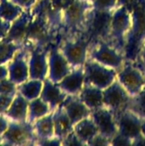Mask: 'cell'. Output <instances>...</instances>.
Listing matches in <instances>:
<instances>
[{"mask_svg": "<svg viewBox=\"0 0 145 146\" xmlns=\"http://www.w3.org/2000/svg\"><path fill=\"white\" fill-rule=\"evenodd\" d=\"M62 145H84V144L79 139V138L73 130L62 139Z\"/></svg>", "mask_w": 145, "mask_h": 146, "instance_id": "obj_35", "label": "cell"}, {"mask_svg": "<svg viewBox=\"0 0 145 146\" xmlns=\"http://www.w3.org/2000/svg\"><path fill=\"white\" fill-rule=\"evenodd\" d=\"M93 9L91 0H76L65 9L62 12V37L85 33Z\"/></svg>", "mask_w": 145, "mask_h": 146, "instance_id": "obj_2", "label": "cell"}, {"mask_svg": "<svg viewBox=\"0 0 145 146\" xmlns=\"http://www.w3.org/2000/svg\"><path fill=\"white\" fill-rule=\"evenodd\" d=\"M117 81L133 98L145 88L144 74L142 67L137 62L126 61L117 72Z\"/></svg>", "mask_w": 145, "mask_h": 146, "instance_id": "obj_7", "label": "cell"}, {"mask_svg": "<svg viewBox=\"0 0 145 146\" xmlns=\"http://www.w3.org/2000/svg\"><path fill=\"white\" fill-rule=\"evenodd\" d=\"M61 106L67 113L73 125L91 115V110L78 96H68Z\"/></svg>", "mask_w": 145, "mask_h": 146, "instance_id": "obj_19", "label": "cell"}, {"mask_svg": "<svg viewBox=\"0 0 145 146\" xmlns=\"http://www.w3.org/2000/svg\"><path fill=\"white\" fill-rule=\"evenodd\" d=\"M67 97L68 95L57 83H54L47 78L44 80L40 98L50 106L52 112L62 104Z\"/></svg>", "mask_w": 145, "mask_h": 146, "instance_id": "obj_20", "label": "cell"}, {"mask_svg": "<svg viewBox=\"0 0 145 146\" xmlns=\"http://www.w3.org/2000/svg\"><path fill=\"white\" fill-rule=\"evenodd\" d=\"M91 41L84 34L63 36L58 42V47L72 68H82L89 57Z\"/></svg>", "mask_w": 145, "mask_h": 146, "instance_id": "obj_4", "label": "cell"}, {"mask_svg": "<svg viewBox=\"0 0 145 146\" xmlns=\"http://www.w3.org/2000/svg\"><path fill=\"white\" fill-rule=\"evenodd\" d=\"M88 58L108 68H113L117 72L127 61L125 53L109 41L91 43Z\"/></svg>", "mask_w": 145, "mask_h": 146, "instance_id": "obj_5", "label": "cell"}, {"mask_svg": "<svg viewBox=\"0 0 145 146\" xmlns=\"http://www.w3.org/2000/svg\"><path fill=\"white\" fill-rule=\"evenodd\" d=\"M0 145H3V139H2V137H0Z\"/></svg>", "mask_w": 145, "mask_h": 146, "instance_id": "obj_45", "label": "cell"}, {"mask_svg": "<svg viewBox=\"0 0 145 146\" xmlns=\"http://www.w3.org/2000/svg\"><path fill=\"white\" fill-rule=\"evenodd\" d=\"M60 39L61 37L53 31L47 21L32 12V20L26 29L23 48L27 50L36 47L50 48L52 44H58Z\"/></svg>", "mask_w": 145, "mask_h": 146, "instance_id": "obj_3", "label": "cell"}, {"mask_svg": "<svg viewBox=\"0 0 145 146\" xmlns=\"http://www.w3.org/2000/svg\"><path fill=\"white\" fill-rule=\"evenodd\" d=\"M28 56L29 50L22 47L7 64L9 79L17 86L29 79Z\"/></svg>", "mask_w": 145, "mask_h": 146, "instance_id": "obj_15", "label": "cell"}, {"mask_svg": "<svg viewBox=\"0 0 145 146\" xmlns=\"http://www.w3.org/2000/svg\"><path fill=\"white\" fill-rule=\"evenodd\" d=\"M112 12L93 9L88 21L85 35L91 41H108Z\"/></svg>", "mask_w": 145, "mask_h": 146, "instance_id": "obj_11", "label": "cell"}, {"mask_svg": "<svg viewBox=\"0 0 145 146\" xmlns=\"http://www.w3.org/2000/svg\"><path fill=\"white\" fill-rule=\"evenodd\" d=\"M23 46L6 38L0 40V64H8Z\"/></svg>", "mask_w": 145, "mask_h": 146, "instance_id": "obj_30", "label": "cell"}, {"mask_svg": "<svg viewBox=\"0 0 145 146\" xmlns=\"http://www.w3.org/2000/svg\"><path fill=\"white\" fill-rule=\"evenodd\" d=\"M73 130L84 145H87L99 133L91 116L86 117L74 124Z\"/></svg>", "mask_w": 145, "mask_h": 146, "instance_id": "obj_24", "label": "cell"}, {"mask_svg": "<svg viewBox=\"0 0 145 146\" xmlns=\"http://www.w3.org/2000/svg\"><path fill=\"white\" fill-rule=\"evenodd\" d=\"M131 100L132 97L117 80L103 90V105L115 115L127 109Z\"/></svg>", "mask_w": 145, "mask_h": 146, "instance_id": "obj_12", "label": "cell"}, {"mask_svg": "<svg viewBox=\"0 0 145 146\" xmlns=\"http://www.w3.org/2000/svg\"><path fill=\"white\" fill-rule=\"evenodd\" d=\"M131 27L132 16L129 9L122 5L117 6L112 11L108 41L124 52L126 41Z\"/></svg>", "mask_w": 145, "mask_h": 146, "instance_id": "obj_6", "label": "cell"}, {"mask_svg": "<svg viewBox=\"0 0 145 146\" xmlns=\"http://www.w3.org/2000/svg\"><path fill=\"white\" fill-rule=\"evenodd\" d=\"M142 135L145 141V118L143 119V121H142Z\"/></svg>", "mask_w": 145, "mask_h": 146, "instance_id": "obj_44", "label": "cell"}, {"mask_svg": "<svg viewBox=\"0 0 145 146\" xmlns=\"http://www.w3.org/2000/svg\"><path fill=\"white\" fill-rule=\"evenodd\" d=\"M24 11L22 8L10 0H0V18L12 23Z\"/></svg>", "mask_w": 145, "mask_h": 146, "instance_id": "obj_29", "label": "cell"}, {"mask_svg": "<svg viewBox=\"0 0 145 146\" xmlns=\"http://www.w3.org/2000/svg\"><path fill=\"white\" fill-rule=\"evenodd\" d=\"M33 13L44 17L53 31L62 37V11L53 6L50 0H39L32 8Z\"/></svg>", "mask_w": 145, "mask_h": 146, "instance_id": "obj_17", "label": "cell"}, {"mask_svg": "<svg viewBox=\"0 0 145 146\" xmlns=\"http://www.w3.org/2000/svg\"><path fill=\"white\" fill-rule=\"evenodd\" d=\"M33 1H34V2H35V3H37V2H38V1H39V0H33Z\"/></svg>", "mask_w": 145, "mask_h": 146, "instance_id": "obj_47", "label": "cell"}, {"mask_svg": "<svg viewBox=\"0 0 145 146\" xmlns=\"http://www.w3.org/2000/svg\"><path fill=\"white\" fill-rule=\"evenodd\" d=\"M9 78V71L7 64H0V80Z\"/></svg>", "mask_w": 145, "mask_h": 146, "instance_id": "obj_43", "label": "cell"}, {"mask_svg": "<svg viewBox=\"0 0 145 146\" xmlns=\"http://www.w3.org/2000/svg\"><path fill=\"white\" fill-rule=\"evenodd\" d=\"M44 81L37 79H28L17 86V92L27 101H32L40 97Z\"/></svg>", "mask_w": 145, "mask_h": 146, "instance_id": "obj_26", "label": "cell"}, {"mask_svg": "<svg viewBox=\"0 0 145 146\" xmlns=\"http://www.w3.org/2000/svg\"><path fill=\"white\" fill-rule=\"evenodd\" d=\"M87 145H111V140L98 133Z\"/></svg>", "mask_w": 145, "mask_h": 146, "instance_id": "obj_37", "label": "cell"}, {"mask_svg": "<svg viewBox=\"0 0 145 146\" xmlns=\"http://www.w3.org/2000/svg\"><path fill=\"white\" fill-rule=\"evenodd\" d=\"M72 67L62 53L58 44H54L49 48L48 52V76L47 79L54 83L60 82L70 71Z\"/></svg>", "mask_w": 145, "mask_h": 146, "instance_id": "obj_13", "label": "cell"}, {"mask_svg": "<svg viewBox=\"0 0 145 146\" xmlns=\"http://www.w3.org/2000/svg\"><path fill=\"white\" fill-rule=\"evenodd\" d=\"M36 145H62V140L54 136L45 139H38Z\"/></svg>", "mask_w": 145, "mask_h": 146, "instance_id": "obj_38", "label": "cell"}, {"mask_svg": "<svg viewBox=\"0 0 145 146\" xmlns=\"http://www.w3.org/2000/svg\"><path fill=\"white\" fill-rule=\"evenodd\" d=\"M32 9L24 10L22 14L11 23V27L6 38L23 46V43L26 38V29L30 21L32 20Z\"/></svg>", "mask_w": 145, "mask_h": 146, "instance_id": "obj_21", "label": "cell"}, {"mask_svg": "<svg viewBox=\"0 0 145 146\" xmlns=\"http://www.w3.org/2000/svg\"><path fill=\"white\" fill-rule=\"evenodd\" d=\"M136 62L138 64H139L142 68L145 67V43L141 48V50H140L139 55H138V61Z\"/></svg>", "mask_w": 145, "mask_h": 146, "instance_id": "obj_42", "label": "cell"}, {"mask_svg": "<svg viewBox=\"0 0 145 146\" xmlns=\"http://www.w3.org/2000/svg\"><path fill=\"white\" fill-rule=\"evenodd\" d=\"M84 71L85 84L94 86L102 90L110 86L117 78L116 70L89 58L84 65Z\"/></svg>", "mask_w": 145, "mask_h": 146, "instance_id": "obj_10", "label": "cell"}, {"mask_svg": "<svg viewBox=\"0 0 145 146\" xmlns=\"http://www.w3.org/2000/svg\"><path fill=\"white\" fill-rule=\"evenodd\" d=\"M2 139L3 145H32L38 141L33 125L28 121H9Z\"/></svg>", "mask_w": 145, "mask_h": 146, "instance_id": "obj_8", "label": "cell"}, {"mask_svg": "<svg viewBox=\"0 0 145 146\" xmlns=\"http://www.w3.org/2000/svg\"><path fill=\"white\" fill-rule=\"evenodd\" d=\"M143 69H144V82H145V67H144V68H142Z\"/></svg>", "mask_w": 145, "mask_h": 146, "instance_id": "obj_46", "label": "cell"}, {"mask_svg": "<svg viewBox=\"0 0 145 146\" xmlns=\"http://www.w3.org/2000/svg\"><path fill=\"white\" fill-rule=\"evenodd\" d=\"M9 121L3 115H0V137L3 136V134L5 133L9 127Z\"/></svg>", "mask_w": 145, "mask_h": 146, "instance_id": "obj_41", "label": "cell"}, {"mask_svg": "<svg viewBox=\"0 0 145 146\" xmlns=\"http://www.w3.org/2000/svg\"><path fill=\"white\" fill-rule=\"evenodd\" d=\"M97 127L98 133L112 140L118 133V127L115 115L105 107L91 111V115Z\"/></svg>", "mask_w": 145, "mask_h": 146, "instance_id": "obj_16", "label": "cell"}, {"mask_svg": "<svg viewBox=\"0 0 145 146\" xmlns=\"http://www.w3.org/2000/svg\"><path fill=\"white\" fill-rule=\"evenodd\" d=\"M28 104L26 98H24L18 92L14 97V99L5 113L4 116L9 121H17L23 122L27 121V115H28Z\"/></svg>", "mask_w": 145, "mask_h": 146, "instance_id": "obj_22", "label": "cell"}, {"mask_svg": "<svg viewBox=\"0 0 145 146\" xmlns=\"http://www.w3.org/2000/svg\"><path fill=\"white\" fill-rule=\"evenodd\" d=\"M142 119L145 118V88L137 96L132 98L128 108Z\"/></svg>", "mask_w": 145, "mask_h": 146, "instance_id": "obj_31", "label": "cell"}, {"mask_svg": "<svg viewBox=\"0 0 145 146\" xmlns=\"http://www.w3.org/2000/svg\"><path fill=\"white\" fill-rule=\"evenodd\" d=\"M127 8L131 12L132 27L126 41L124 53L126 60L136 62L145 43V0H132Z\"/></svg>", "mask_w": 145, "mask_h": 146, "instance_id": "obj_1", "label": "cell"}, {"mask_svg": "<svg viewBox=\"0 0 145 146\" xmlns=\"http://www.w3.org/2000/svg\"><path fill=\"white\" fill-rule=\"evenodd\" d=\"M118 134L127 139L132 145L144 140L142 135V121L143 119L137 114L126 109L115 115Z\"/></svg>", "mask_w": 145, "mask_h": 146, "instance_id": "obj_9", "label": "cell"}, {"mask_svg": "<svg viewBox=\"0 0 145 146\" xmlns=\"http://www.w3.org/2000/svg\"><path fill=\"white\" fill-rule=\"evenodd\" d=\"M15 96L0 94V115H5V113L7 112V110H9V108Z\"/></svg>", "mask_w": 145, "mask_h": 146, "instance_id": "obj_34", "label": "cell"}, {"mask_svg": "<svg viewBox=\"0 0 145 146\" xmlns=\"http://www.w3.org/2000/svg\"><path fill=\"white\" fill-rule=\"evenodd\" d=\"M17 85L10 80L9 78L0 80V94L5 95H16Z\"/></svg>", "mask_w": 145, "mask_h": 146, "instance_id": "obj_33", "label": "cell"}, {"mask_svg": "<svg viewBox=\"0 0 145 146\" xmlns=\"http://www.w3.org/2000/svg\"><path fill=\"white\" fill-rule=\"evenodd\" d=\"M50 1L55 8L63 12L76 0H50Z\"/></svg>", "mask_w": 145, "mask_h": 146, "instance_id": "obj_36", "label": "cell"}, {"mask_svg": "<svg viewBox=\"0 0 145 146\" xmlns=\"http://www.w3.org/2000/svg\"><path fill=\"white\" fill-rule=\"evenodd\" d=\"M11 23L0 18V40L5 38L10 29Z\"/></svg>", "mask_w": 145, "mask_h": 146, "instance_id": "obj_39", "label": "cell"}, {"mask_svg": "<svg viewBox=\"0 0 145 146\" xmlns=\"http://www.w3.org/2000/svg\"><path fill=\"white\" fill-rule=\"evenodd\" d=\"M93 8L99 11L112 12L117 6L119 0H91Z\"/></svg>", "mask_w": 145, "mask_h": 146, "instance_id": "obj_32", "label": "cell"}, {"mask_svg": "<svg viewBox=\"0 0 145 146\" xmlns=\"http://www.w3.org/2000/svg\"><path fill=\"white\" fill-rule=\"evenodd\" d=\"M51 112L52 111L50 106L39 97L32 101H29L27 121L33 123L35 121L49 115Z\"/></svg>", "mask_w": 145, "mask_h": 146, "instance_id": "obj_28", "label": "cell"}, {"mask_svg": "<svg viewBox=\"0 0 145 146\" xmlns=\"http://www.w3.org/2000/svg\"><path fill=\"white\" fill-rule=\"evenodd\" d=\"M10 1L17 4L21 8H22L24 10L31 9L33 7V5L36 3L33 0H10Z\"/></svg>", "mask_w": 145, "mask_h": 146, "instance_id": "obj_40", "label": "cell"}, {"mask_svg": "<svg viewBox=\"0 0 145 146\" xmlns=\"http://www.w3.org/2000/svg\"><path fill=\"white\" fill-rule=\"evenodd\" d=\"M78 97L91 111L104 107L103 90L94 86L85 84Z\"/></svg>", "mask_w": 145, "mask_h": 146, "instance_id": "obj_23", "label": "cell"}, {"mask_svg": "<svg viewBox=\"0 0 145 146\" xmlns=\"http://www.w3.org/2000/svg\"><path fill=\"white\" fill-rule=\"evenodd\" d=\"M49 48L36 47L29 50V79L44 80L48 76Z\"/></svg>", "mask_w": 145, "mask_h": 146, "instance_id": "obj_14", "label": "cell"}, {"mask_svg": "<svg viewBox=\"0 0 145 146\" xmlns=\"http://www.w3.org/2000/svg\"><path fill=\"white\" fill-rule=\"evenodd\" d=\"M57 84L68 96H78L85 84L84 67L73 68Z\"/></svg>", "mask_w": 145, "mask_h": 146, "instance_id": "obj_18", "label": "cell"}, {"mask_svg": "<svg viewBox=\"0 0 145 146\" xmlns=\"http://www.w3.org/2000/svg\"><path fill=\"white\" fill-rule=\"evenodd\" d=\"M32 125L38 139H45L55 136L52 112L35 121Z\"/></svg>", "mask_w": 145, "mask_h": 146, "instance_id": "obj_27", "label": "cell"}, {"mask_svg": "<svg viewBox=\"0 0 145 146\" xmlns=\"http://www.w3.org/2000/svg\"><path fill=\"white\" fill-rule=\"evenodd\" d=\"M52 114L55 136L62 140L68 134H69L73 131V125L62 106L54 110Z\"/></svg>", "mask_w": 145, "mask_h": 146, "instance_id": "obj_25", "label": "cell"}]
</instances>
